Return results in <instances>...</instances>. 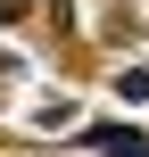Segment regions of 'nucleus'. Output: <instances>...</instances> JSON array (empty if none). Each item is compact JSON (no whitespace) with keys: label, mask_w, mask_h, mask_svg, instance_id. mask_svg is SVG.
Here are the masks:
<instances>
[{"label":"nucleus","mask_w":149,"mask_h":157,"mask_svg":"<svg viewBox=\"0 0 149 157\" xmlns=\"http://www.w3.org/2000/svg\"><path fill=\"white\" fill-rule=\"evenodd\" d=\"M116 91H124V99H133V108H149V66H133V75H124V83H116Z\"/></svg>","instance_id":"obj_2"},{"label":"nucleus","mask_w":149,"mask_h":157,"mask_svg":"<svg viewBox=\"0 0 149 157\" xmlns=\"http://www.w3.org/2000/svg\"><path fill=\"white\" fill-rule=\"evenodd\" d=\"M91 149H108V157H149V141L141 132H116V124H100V132H83Z\"/></svg>","instance_id":"obj_1"}]
</instances>
